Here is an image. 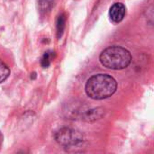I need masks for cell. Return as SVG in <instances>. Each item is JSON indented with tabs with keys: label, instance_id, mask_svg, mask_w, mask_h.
I'll return each mask as SVG.
<instances>
[{
	"label": "cell",
	"instance_id": "cell-4",
	"mask_svg": "<svg viewBox=\"0 0 154 154\" xmlns=\"http://www.w3.org/2000/svg\"><path fill=\"white\" fill-rule=\"evenodd\" d=\"M125 6L122 3H116L112 5L109 11V15L114 23L121 22L125 15Z\"/></svg>",
	"mask_w": 154,
	"mask_h": 154
},
{
	"label": "cell",
	"instance_id": "cell-8",
	"mask_svg": "<svg viewBox=\"0 0 154 154\" xmlns=\"http://www.w3.org/2000/svg\"><path fill=\"white\" fill-rule=\"evenodd\" d=\"M2 140H3V138H2V134H1V133H0V145H1V143H2Z\"/></svg>",
	"mask_w": 154,
	"mask_h": 154
},
{
	"label": "cell",
	"instance_id": "cell-3",
	"mask_svg": "<svg viewBox=\"0 0 154 154\" xmlns=\"http://www.w3.org/2000/svg\"><path fill=\"white\" fill-rule=\"evenodd\" d=\"M56 141L63 146H73L82 142V136L79 133L69 128H62L55 134Z\"/></svg>",
	"mask_w": 154,
	"mask_h": 154
},
{
	"label": "cell",
	"instance_id": "cell-7",
	"mask_svg": "<svg viewBox=\"0 0 154 154\" xmlns=\"http://www.w3.org/2000/svg\"><path fill=\"white\" fill-rule=\"evenodd\" d=\"M10 75V70L8 67L0 60V83L4 82Z\"/></svg>",
	"mask_w": 154,
	"mask_h": 154
},
{
	"label": "cell",
	"instance_id": "cell-5",
	"mask_svg": "<svg viewBox=\"0 0 154 154\" xmlns=\"http://www.w3.org/2000/svg\"><path fill=\"white\" fill-rule=\"evenodd\" d=\"M66 26V17L64 14H61L59 15L57 20V37L60 38L63 34L64 29Z\"/></svg>",
	"mask_w": 154,
	"mask_h": 154
},
{
	"label": "cell",
	"instance_id": "cell-6",
	"mask_svg": "<svg viewBox=\"0 0 154 154\" xmlns=\"http://www.w3.org/2000/svg\"><path fill=\"white\" fill-rule=\"evenodd\" d=\"M53 55H54V52L51 51H46L42 58V61H41V64L43 68H48L53 59Z\"/></svg>",
	"mask_w": 154,
	"mask_h": 154
},
{
	"label": "cell",
	"instance_id": "cell-1",
	"mask_svg": "<svg viewBox=\"0 0 154 154\" xmlns=\"http://www.w3.org/2000/svg\"><path fill=\"white\" fill-rule=\"evenodd\" d=\"M116 88V80L107 74L92 76L88 79L85 88L87 95L95 100H101L113 96Z\"/></svg>",
	"mask_w": 154,
	"mask_h": 154
},
{
	"label": "cell",
	"instance_id": "cell-2",
	"mask_svg": "<svg viewBox=\"0 0 154 154\" xmlns=\"http://www.w3.org/2000/svg\"><path fill=\"white\" fill-rule=\"evenodd\" d=\"M99 60L104 67L118 70L129 66L132 60V55L125 48L115 45L105 49L101 52Z\"/></svg>",
	"mask_w": 154,
	"mask_h": 154
}]
</instances>
